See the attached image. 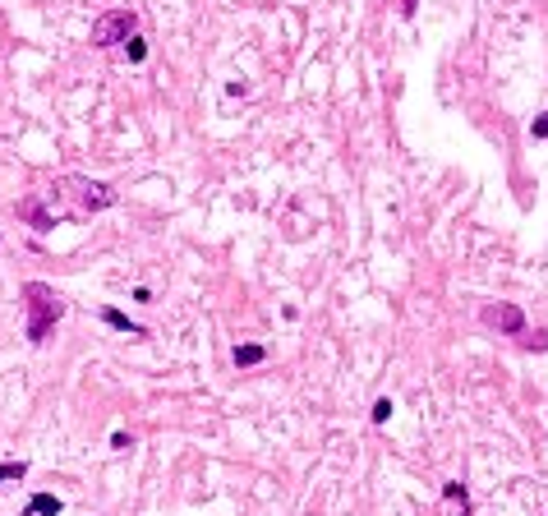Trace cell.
I'll list each match as a JSON object with an SVG mask.
<instances>
[{"instance_id":"1","label":"cell","mask_w":548,"mask_h":516,"mask_svg":"<svg viewBox=\"0 0 548 516\" xmlns=\"http://www.w3.org/2000/svg\"><path fill=\"white\" fill-rule=\"evenodd\" d=\"M23 309H28V341L32 346H42L65 314V304L56 300V290L46 286V281H28L23 286Z\"/></svg>"},{"instance_id":"2","label":"cell","mask_w":548,"mask_h":516,"mask_svg":"<svg viewBox=\"0 0 548 516\" xmlns=\"http://www.w3.org/2000/svg\"><path fill=\"white\" fill-rule=\"evenodd\" d=\"M138 28L134 10H107V14L92 23V46H116V42H129Z\"/></svg>"},{"instance_id":"3","label":"cell","mask_w":548,"mask_h":516,"mask_svg":"<svg viewBox=\"0 0 548 516\" xmlns=\"http://www.w3.org/2000/svg\"><path fill=\"white\" fill-rule=\"evenodd\" d=\"M479 323H484V327H498V332H512V336L525 332V314H520L516 304H484V309H479Z\"/></svg>"},{"instance_id":"4","label":"cell","mask_w":548,"mask_h":516,"mask_svg":"<svg viewBox=\"0 0 548 516\" xmlns=\"http://www.w3.org/2000/svg\"><path fill=\"white\" fill-rule=\"evenodd\" d=\"M116 189H111L107 180H92V184H83V189H78V208H83V213H102V208H111V203H116Z\"/></svg>"},{"instance_id":"5","label":"cell","mask_w":548,"mask_h":516,"mask_svg":"<svg viewBox=\"0 0 548 516\" xmlns=\"http://www.w3.org/2000/svg\"><path fill=\"white\" fill-rule=\"evenodd\" d=\"M19 217H23L32 230H51L56 226V213H46L42 198H23V203H19Z\"/></svg>"},{"instance_id":"6","label":"cell","mask_w":548,"mask_h":516,"mask_svg":"<svg viewBox=\"0 0 548 516\" xmlns=\"http://www.w3.org/2000/svg\"><path fill=\"white\" fill-rule=\"evenodd\" d=\"M97 319L107 323V327H116V332H124V336H148V327H138V323H129V314H120V309H102V314H97Z\"/></svg>"},{"instance_id":"7","label":"cell","mask_w":548,"mask_h":516,"mask_svg":"<svg viewBox=\"0 0 548 516\" xmlns=\"http://www.w3.org/2000/svg\"><path fill=\"white\" fill-rule=\"evenodd\" d=\"M267 360V346H259V341H244V346H235V369H254Z\"/></svg>"},{"instance_id":"8","label":"cell","mask_w":548,"mask_h":516,"mask_svg":"<svg viewBox=\"0 0 548 516\" xmlns=\"http://www.w3.org/2000/svg\"><path fill=\"white\" fill-rule=\"evenodd\" d=\"M28 516H61V498L56 493H32Z\"/></svg>"},{"instance_id":"9","label":"cell","mask_w":548,"mask_h":516,"mask_svg":"<svg viewBox=\"0 0 548 516\" xmlns=\"http://www.w3.org/2000/svg\"><path fill=\"white\" fill-rule=\"evenodd\" d=\"M23 475H28L23 461H5V466H0V484H5V480H23Z\"/></svg>"},{"instance_id":"10","label":"cell","mask_w":548,"mask_h":516,"mask_svg":"<svg viewBox=\"0 0 548 516\" xmlns=\"http://www.w3.org/2000/svg\"><path fill=\"white\" fill-rule=\"evenodd\" d=\"M124 51H129V61H143V56H148V42H143V37H129Z\"/></svg>"},{"instance_id":"11","label":"cell","mask_w":548,"mask_h":516,"mask_svg":"<svg viewBox=\"0 0 548 516\" xmlns=\"http://www.w3.org/2000/svg\"><path fill=\"white\" fill-rule=\"evenodd\" d=\"M373 420H378V424H387V420H392V401H387V396H382V401H373Z\"/></svg>"},{"instance_id":"12","label":"cell","mask_w":548,"mask_h":516,"mask_svg":"<svg viewBox=\"0 0 548 516\" xmlns=\"http://www.w3.org/2000/svg\"><path fill=\"white\" fill-rule=\"evenodd\" d=\"M520 346H525V350H548V332H539V336H520Z\"/></svg>"},{"instance_id":"13","label":"cell","mask_w":548,"mask_h":516,"mask_svg":"<svg viewBox=\"0 0 548 516\" xmlns=\"http://www.w3.org/2000/svg\"><path fill=\"white\" fill-rule=\"evenodd\" d=\"M530 134H534V138H548V111H544V116H534V120H530Z\"/></svg>"},{"instance_id":"14","label":"cell","mask_w":548,"mask_h":516,"mask_svg":"<svg viewBox=\"0 0 548 516\" xmlns=\"http://www.w3.org/2000/svg\"><path fill=\"white\" fill-rule=\"evenodd\" d=\"M111 447H116V452H129V447H134V438L120 429V433H111Z\"/></svg>"}]
</instances>
